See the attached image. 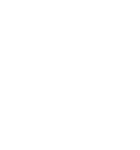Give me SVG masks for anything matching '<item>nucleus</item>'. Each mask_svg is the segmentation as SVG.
Segmentation results:
<instances>
[]
</instances>
